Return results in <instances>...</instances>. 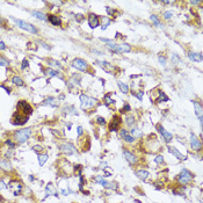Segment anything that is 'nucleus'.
Masks as SVG:
<instances>
[{
	"instance_id": "1",
	"label": "nucleus",
	"mask_w": 203,
	"mask_h": 203,
	"mask_svg": "<svg viewBox=\"0 0 203 203\" xmlns=\"http://www.w3.org/2000/svg\"><path fill=\"white\" fill-rule=\"evenodd\" d=\"M32 136V129L30 128H26V129H21L14 132L13 138L15 139L16 143L19 144H23L24 142H27Z\"/></svg>"
},
{
	"instance_id": "2",
	"label": "nucleus",
	"mask_w": 203,
	"mask_h": 203,
	"mask_svg": "<svg viewBox=\"0 0 203 203\" xmlns=\"http://www.w3.org/2000/svg\"><path fill=\"white\" fill-rule=\"evenodd\" d=\"M11 19H12L21 29H23V30H26V32H28V33H32V34H37L38 30H37V28H36L34 24L28 23V22L22 21V20H19V19L13 18V16H11Z\"/></svg>"
},
{
	"instance_id": "3",
	"label": "nucleus",
	"mask_w": 203,
	"mask_h": 203,
	"mask_svg": "<svg viewBox=\"0 0 203 203\" xmlns=\"http://www.w3.org/2000/svg\"><path fill=\"white\" fill-rule=\"evenodd\" d=\"M194 179V174L192 172H189L188 169H182L179 174V177H178V182L182 186H186L188 183H190Z\"/></svg>"
},
{
	"instance_id": "4",
	"label": "nucleus",
	"mask_w": 203,
	"mask_h": 203,
	"mask_svg": "<svg viewBox=\"0 0 203 203\" xmlns=\"http://www.w3.org/2000/svg\"><path fill=\"white\" fill-rule=\"evenodd\" d=\"M28 119H29V116H27V115H23L22 113H20V111H15L14 114H13V116H12V124H14V125H24L27 122H28Z\"/></svg>"
},
{
	"instance_id": "5",
	"label": "nucleus",
	"mask_w": 203,
	"mask_h": 203,
	"mask_svg": "<svg viewBox=\"0 0 203 203\" xmlns=\"http://www.w3.org/2000/svg\"><path fill=\"white\" fill-rule=\"evenodd\" d=\"M16 108H18V111H20V113H22L23 115H27V116L32 115V113H33V107L24 100H20L16 105Z\"/></svg>"
},
{
	"instance_id": "6",
	"label": "nucleus",
	"mask_w": 203,
	"mask_h": 203,
	"mask_svg": "<svg viewBox=\"0 0 203 203\" xmlns=\"http://www.w3.org/2000/svg\"><path fill=\"white\" fill-rule=\"evenodd\" d=\"M72 66L74 69L81 71V72H87V71H88V69H90L87 62L84 61V59H81V58H74V59L72 61Z\"/></svg>"
},
{
	"instance_id": "7",
	"label": "nucleus",
	"mask_w": 203,
	"mask_h": 203,
	"mask_svg": "<svg viewBox=\"0 0 203 203\" xmlns=\"http://www.w3.org/2000/svg\"><path fill=\"white\" fill-rule=\"evenodd\" d=\"M80 102H81V108L85 109V108H90V107L95 106L98 103V100L87 96L86 94H80Z\"/></svg>"
},
{
	"instance_id": "8",
	"label": "nucleus",
	"mask_w": 203,
	"mask_h": 203,
	"mask_svg": "<svg viewBox=\"0 0 203 203\" xmlns=\"http://www.w3.org/2000/svg\"><path fill=\"white\" fill-rule=\"evenodd\" d=\"M7 188H8L15 196H18V195L21 194V192H22V189H23V186H22V183H21L20 181H18V180H12V181H9V183L7 185Z\"/></svg>"
},
{
	"instance_id": "9",
	"label": "nucleus",
	"mask_w": 203,
	"mask_h": 203,
	"mask_svg": "<svg viewBox=\"0 0 203 203\" xmlns=\"http://www.w3.org/2000/svg\"><path fill=\"white\" fill-rule=\"evenodd\" d=\"M95 182L96 183H99V185H101L102 187H105V188H109V189H116L117 188V185H116L115 182H108L107 180H105L103 178H102V175H96L95 177Z\"/></svg>"
},
{
	"instance_id": "10",
	"label": "nucleus",
	"mask_w": 203,
	"mask_h": 203,
	"mask_svg": "<svg viewBox=\"0 0 203 203\" xmlns=\"http://www.w3.org/2000/svg\"><path fill=\"white\" fill-rule=\"evenodd\" d=\"M122 123V119H121V116L120 115H115L110 124H109V130L110 131H117L120 129V125Z\"/></svg>"
},
{
	"instance_id": "11",
	"label": "nucleus",
	"mask_w": 203,
	"mask_h": 203,
	"mask_svg": "<svg viewBox=\"0 0 203 203\" xmlns=\"http://www.w3.org/2000/svg\"><path fill=\"white\" fill-rule=\"evenodd\" d=\"M190 146H192V149L193 150H195V151H201V149H202V143H201V140L196 137V135L195 134H190Z\"/></svg>"
},
{
	"instance_id": "12",
	"label": "nucleus",
	"mask_w": 203,
	"mask_h": 203,
	"mask_svg": "<svg viewBox=\"0 0 203 203\" xmlns=\"http://www.w3.org/2000/svg\"><path fill=\"white\" fill-rule=\"evenodd\" d=\"M61 151L66 156H71L76 152V149L71 143H64V144L61 145Z\"/></svg>"
},
{
	"instance_id": "13",
	"label": "nucleus",
	"mask_w": 203,
	"mask_h": 203,
	"mask_svg": "<svg viewBox=\"0 0 203 203\" xmlns=\"http://www.w3.org/2000/svg\"><path fill=\"white\" fill-rule=\"evenodd\" d=\"M120 137L125 142V143H129V144H131V143H134L135 142V138L130 135V132L128 131V130H125V129H121L120 130Z\"/></svg>"
},
{
	"instance_id": "14",
	"label": "nucleus",
	"mask_w": 203,
	"mask_h": 203,
	"mask_svg": "<svg viewBox=\"0 0 203 203\" xmlns=\"http://www.w3.org/2000/svg\"><path fill=\"white\" fill-rule=\"evenodd\" d=\"M157 130L160 132V135L164 137V139H165V142L166 143H169L171 140H172V138H173V136L168 132V131H166L165 129H164V127L163 125H160V124H157Z\"/></svg>"
},
{
	"instance_id": "15",
	"label": "nucleus",
	"mask_w": 203,
	"mask_h": 203,
	"mask_svg": "<svg viewBox=\"0 0 203 203\" xmlns=\"http://www.w3.org/2000/svg\"><path fill=\"white\" fill-rule=\"evenodd\" d=\"M123 154H124V157H125V159H127V161H128L129 164L135 165V164L138 163V158H137L132 152H130V151H128V150H124V151H123Z\"/></svg>"
},
{
	"instance_id": "16",
	"label": "nucleus",
	"mask_w": 203,
	"mask_h": 203,
	"mask_svg": "<svg viewBox=\"0 0 203 203\" xmlns=\"http://www.w3.org/2000/svg\"><path fill=\"white\" fill-rule=\"evenodd\" d=\"M88 24H90V27H91L92 29L99 27V24H100L99 18H98L95 14H90V15H88Z\"/></svg>"
},
{
	"instance_id": "17",
	"label": "nucleus",
	"mask_w": 203,
	"mask_h": 203,
	"mask_svg": "<svg viewBox=\"0 0 203 203\" xmlns=\"http://www.w3.org/2000/svg\"><path fill=\"white\" fill-rule=\"evenodd\" d=\"M47 18H48L49 22H50L52 26H56V27H58V26H62V19H61L59 16L53 15V14H49Z\"/></svg>"
},
{
	"instance_id": "18",
	"label": "nucleus",
	"mask_w": 203,
	"mask_h": 203,
	"mask_svg": "<svg viewBox=\"0 0 203 203\" xmlns=\"http://www.w3.org/2000/svg\"><path fill=\"white\" fill-rule=\"evenodd\" d=\"M193 105H194V108H195V114L198 116V120H200V124L202 125V122H203V117H202V106L197 102V101H193Z\"/></svg>"
},
{
	"instance_id": "19",
	"label": "nucleus",
	"mask_w": 203,
	"mask_h": 203,
	"mask_svg": "<svg viewBox=\"0 0 203 203\" xmlns=\"http://www.w3.org/2000/svg\"><path fill=\"white\" fill-rule=\"evenodd\" d=\"M131 47L129 44L122 43V44H117V49H116V53H124V52H130Z\"/></svg>"
},
{
	"instance_id": "20",
	"label": "nucleus",
	"mask_w": 203,
	"mask_h": 203,
	"mask_svg": "<svg viewBox=\"0 0 203 203\" xmlns=\"http://www.w3.org/2000/svg\"><path fill=\"white\" fill-rule=\"evenodd\" d=\"M43 105L45 106H50V107H58V105H59V102H58V100L56 98H52V96H49L44 100Z\"/></svg>"
},
{
	"instance_id": "21",
	"label": "nucleus",
	"mask_w": 203,
	"mask_h": 203,
	"mask_svg": "<svg viewBox=\"0 0 203 203\" xmlns=\"http://www.w3.org/2000/svg\"><path fill=\"white\" fill-rule=\"evenodd\" d=\"M168 151L174 156V157H177L179 160H186V157L183 154H181L175 148H173V146H168Z\"/></svg>"
},
{
	"instance_id": "22",
	"label": "nucleus",
	"mask_w": 203,
	"mask_h": 203,
	"mask_svg": "<svg viewBox=\"0 0 203 203\" xmlns=\"http://www.w3.org/2000/svg\"><path fill=\"white\" fill-rule=\"evenodd\" d=\"M136 175H137L140 180H146V179L149 178V175H150V173H149L148 171H145V169H139V171L136 172Z\"/></svg>"
},
{
	"instance_id": "23",
	"label": "nucleus",
	"mask_w": 203,
	"mask_h": 203,
	"mask_svg": "<svg viewBox=\"0 0 203 203\" xmlns=\"http://www.w3.org/2000/svg\"><path fill=\"white\" fill-rule=\"evenodd\" d=\"M45 193H47V196L49 195H53V196H57V192H56V188L52 183H48L47 187H45Z\"/></svg>"
},
{
	"instance_id": "24",
	"label": "nucleus",
	"mask_w": 203,
	"mask_h": 203,
	"mask_svg": "<svg viewBox=\"0 0 203 203\" xmlns=\"http://www.w3.org/2000/svg\"><path fill=\"white\" fill-rule=\"evenodd\" d=\"M188 58L193 62H201L202 61V53H195V52H188Z\"/></svg>"
},
{
	"instance_id": "25",
	"label": "nucleus",
	"mask_w": 203,
	"mask_h": 203,
	"mask_svg": "<svg viewBox=\"0 0 203 203\" xmlns=\"http://www.w3.org/2000/svg\"><path fill=\"white\" fill-rule=\"evenodd\" d=\"M0 168H3L5 171H7V172L13 169V167H12V165H11V163L8 160H0Z\"/></svg>"
},
{
	"instance_id": "26",
	"label": "nucleus",
	"mask_w": 203,
	"mask_h": 203,
	"mask_svg": "<svg viewBox=\"0 0 203 203\" xmlns=\"http://www.w3.org/2000/svg\"><path fill=\"white\" fill-rule=\"evenodd\" d=\"M99 64H100V66L106 71V72H111V70H113V65L111 64H109L108 62H105V61H100V62H98Z\"/></svg>"
},
{
	"instance_id": "27",
	"label": "nucleus",
	"mask_w": 203,
	"mask_h": 203,
	"mask_svg": "<svg viewBox=\"0 0 203 203\" xmlns=\"http://www.w3.org/2000/svg\"><path fill=\"white\" fill-rule=\"evenodd\" d=\"M169 99L168 96L163 92V91H158V98H157V102H167Z\"/></svg>"
},
{
	"instance_id": "28",
	"label": "nucleus",
	"mask_w": 203,
	"mask_h": 203,
	"mask_svg": "<svg viewBox=\"0 0 203 203\" xmlns=\"http://www.w3.org/2000/svg\"><path fill=\"white\" fill-rule=\"evenodd\" d=\"M32 15H33L34 18L38 19V20H42V21H47V19H48L45 14H43V13H41V12H37V11H33V12H32Z\"/></svg>"
},
{
	"instance_id": "29",
	"label": "nucleus",
	"mask_w": 203,
	"mask_h": 203,
	"mask_svg": "<svg viewBox=\"0 0 203 203\" xmlns=\"http://www.w3.org/2000/svg\"><path fill=\"white\" fill-rule=\"evenodd\" d=\"M130 135H131L134 138H140V137H142V131H140L138 128H131Z\"/></svg>"
},
{
	"instance_id": "30",
	"label": "nucleus",
	"mask_w": 203,
	"mask_h": 203,
	"mask_svg": "<svg viewBox=\"0 0 203 203\" xmlns=\"http://www.w3.org/2000/svg\"><path fill=\"white\" fill-rule=\"evenodd\" d=\"M117 85H119V88L121 90V92H122V93H124V94H128V93H129V87H128L124 82L119 81V82H117Z\"/></svg>"
},
{
	"instance_id": "31",
	"label": "nucleus",
	"mask_w": 203,
	"mask_h": 203,
	"mask_svg": "<svg viewBox=\"0 0 203 203\" xmlns=\"http://www.w3.org/2000/svg\"><path fill=\"white\" fill-rule=\"evenodd\" d=\"M48 158H49V156H48L47 153H43V154H38V164H40V166H43V165L47 163Z\"/></svg>"
},
{
	"instance_id": "32",
	"label": "nucleus",
	"mask_w": 203,
	"mask_h": 203,
	"mask_svg": "<svg viewBox=\"0 0 203 203\" xmlns=\"http://www.w3.org/2000/svg\"><path fill=\"white\" fill-rule=\"evenodd\" d=\"M12 82H13L14 85H16V86H23V85H24L23 80H22L20 77H18V76H14V77L12 78Z\"/></svg>"
},
{
	"instance_id": "33",
	"label": "nucleus",
	"mask_w": 203,
	"mask_h": 203,
	"mask_svg": "<svg viewBox=\"0 0 203 203\" xmlns=\"http://www.w3.org/2000/svg\"><path fill=\"white\" fill-rule=\"evenodd\" d=\"M45 76H48L49 78L56 77V76H58V72H57L56 70H52V69H47V70H45Z\"/></svg>"
},
{
	"instance_id": "34",
	"label": "nucleus",
	"mask_w": 203,
	"mask_h": 203,
	"mask_svg": "<svg viewBox=\"0 0 203 203\" xmlns=\"http://www.w3.org/2000/svg\"><path fill=\"white\" fill-rule=\"evenodd\" d=\"M172 63H173V65H178V64H180V63H181L180 57H179L178 55H175V53H173V55H172Z\"/></svg>"
},
{
	"instance_id": "35",
	"label": "nucleus",
	"mask_w": 203,
	"mask_h": 203,
	"mask_svg": "<svg viewBox=\"0 0 203 203\" xmlns=\"http://www.w3.org/2000/svg\"><path fill=\"white\" fill-rule=\"evenodd\" d=\"M101 21L103 22V24H102V27H101V28L105 30V29H106V28L109 26V23H110V19H109V18H107V16H102V18H101Z\"/></svg>"
},
{
	"instance_id": "36",
	"label": "nucleus",
	"mask_w": 203,
	"mask_h": 203,
	"mask_svg": "<svg viewBox=\"0 0 203 203\" xmlns=\"http://www.w3.org/2000/svg\"><path fill=\"white\" fill-rule=\"evenodd\" d=\"M150 20L153 22V24H154L156 27H160V26H161V24H160V21H159V19H158V16H156L154 14L150 15Z\"/></svg>"
},
{
	"instance_id": "37",
	"label": "nucleus",
	"mask_w": 203,
	"mask_h": 203,
	"mask_svg": "<svg viewBox=\"0 0 203 203\" xmlns=\"http://www.w3.org/2000/svg\"><path fill=\"white\" fill-rule=\"evenodd\" d=\"M135 117L134 116H128V117L125 119V123H127V125L128 127H132L134 124H135Z\"/></svg>"
},
{
	"instance_id": "38",
	"label": "nucleus",
	"mask_w": 203,
	"mask_h": 203,
	"mask_svg": "<svg viewBox=\"0 0 203 203\" xmlns=\"http://www.w3.org/2000/svg\"><path fill=\"white\" fill-rule=\"evenodd\" d=\"M8 65H9V61L4 56H0V66H8Z\"/></svg>"
},
{
	"instance_id": "39",
	"label": "nucleus",
	"mask_w": 203,
	"mask_h": 203,
	"mask_svg": "<svg viewBox=\"0 0 203 203\" xmlns=\"http://www.w3.org/2000/svg\"><path fill=\"white\" fill-rule=\"evenodd\" d=\"M48 63H49V65H51V66H56V67H58V69H62V65L59 64V62H56V61H53V59H48Z\"/></svg>"
},
{
	"instance_id": "40",
	"label": "nucleus",
	"mask_w": 203,
	"mask_h": 203,
	"mask_svg": "<svg viewBox=\"0 0 203 203\" xmlns=\"http://www.w3.org/2000/svg\"><path fill=\"white\" fill-rule=\"evenodd\" d=\"M158 61L160 62V64H161V65H164V66L166 65V62H167V59H166V57H165V56H163V55H159V56H158Z\"/></svg>"
},
{
	"instance_id": "41",
	"label": "nucleus",
	"mask_w": 203,
	"mask_h": 203,
	"mask_svg": "<svg viewBox=\"0 0 203 203\" xmlns=\"http://www.w3.org/2000/svg\"><path fill=\"white\" fill-rule=\"evenodd\" d=\"M6 144L9 146V149H12V150L15 148V143H14L13 140H11V139H7V140H6Z\"/></svg>"
},
{
	"instance_id": "42",
	"label": "nucleus",
	"mask_w": 203,
	"mask_h": 203,
	"mask_svg": "<svg viewBox=\"0 0 203 203\" xmlns=\"http://www.w3.org/2000/svg\"><path fill=\"white\" fill-rule=\"evenodd\" d=\"M111 102H113V100L110 99V94H107V95L105 96V103L108 106V105H110Z\"/></svg>"
},
{
	"instance_id": "43",
	"label": "nucleus",
	"mask_w": 203,
	"mask_h": 203,
	"mask_svg": "<svg viewBox=\"0 0 203 203\" xmlns=\"http://www.w3.org/2000/svg\"><path fill=\"white\" fill-rule=\"evenodd\" d=\"M154 161L157 163V164H163L164 163V158H163V156H157L156 158H154Z\"/></svg>"
},
{
	"instance_id": "44",
	"label": "nucleus",
	"mask_w": 203,
	"mask_h": 203,
	"mask_svg": "<svg viewBox=\"0 0 203 203\" xmlns=\"http://www.w3.org/2000/svg\"><path fill=\"white\" fill-rule=\"evenodd\" d=\"M172 15H173V12H171V11H167V12H165L164 13V19H171L172 18Z\"/></svg>"
},
{
	"instance_id": "45",
	"label": "nucleus",
	"mask_w": 203,
	"mask_h": 203,
	"mask_svg": "<svg viewBox=\"0 0 203 203\" xmlns=\"http://www.w3.org/2000/svg\"><path fill=\"white\" fill-rule=\"evenodd\" d=\"M96 122H98L100 125H103V124H106V120H105L103 117H101V116H99V117L96 119Z\"/></svg>"
},
{
	"instance_id": "46",
	"label": "nucleus",
	"mask_w": 203,
	"mask_h": 203,
	"mask_svg": "<svg viewBox=\"0 0 203 203\" xmlns=\"http://www.w3.org/2000/svg\"><path fill=\"white\" fill-rule=\"evenodd\" d=\"M143 94H144L143 92H139V93H134V95H135V96H136L139 101H142V100H143Z\"/></svg>"
},
{
	"instance_id": "47",
	"label": "nucleus",
	"mask_w": 203,
	"mask_h": 203,
	"mask_svg": "<svg viewBox=\"0 0 203 203\" xmlns=\"http://www.w3.org/2000/svg\"><path fill=\"white\" fill-rule=\"evenodd\" d=\"M28 64H29V62H28V59H23V62H22V66H21V69L22 70H24L27 66H28Z\"/></svg>"
},
{
	"instance_id": "48",
	"label": "nucleus",
	"mask_w": 203,
	"mask_h": 203,
	"mask_svg": "<svg viewBox=\"0 0 203 203\" xmlns=\"http://www.w3.org/2000/svg\"><path fill=\"white\" fill-rule=\"evenodd\" d=\"M7 186L5 185V182H4V180L3 179H0V190H3V189H5Z\"/></svg>"
},
{
	"instance_id": "49",
	"label": "nucleus",
	"mask_w": 203,
	"mask_h": 203,
	"mask_svg": "<svg viewBox=\"0 0 203 203\" xmlns=\"http://www.w3.org/2000/svg\"><path fill=\"white\" fill-rule=\"evenodd\" d=\"M106 9H107V13H108L109 15H114V14H115V11L111 9L110 7H106Z\"/></svg>"
},
{
	"instance_id": "50",
	"label": "nucleus",
	"mask_w": 203,
	"mask_h": 203,
	"mask_svg": "<svg viewBox=\"0 0 203 203\" xmlns=\"http://www.w3.org/2000/svg\"><path fill=\"white\" fill-rule=\"evenodd\" d=\"M130 109H131V108H130V105H128V103H127V105H124V107L122 108V111H124V113H125V111H129Z\"/></svg>"
},
{
	"instance_id": "51",
	"label": "nucleus",
	"mask_w": 203,
	"mask_h": 203,
	"mask_svg": "<svg viewBox=\"0 0 203 203\" xmlns=\"http://www.w3.org/2000/svg\"><path fill=\"white\" fill-rule=\"evenodd\" d=\"M77 131H78V136H81V135H82V132H84L82 127H78V128H77Z\"/></svg>"
},
{
	"instance_id": "52",
	"label": "nucleus",
	"mask_w": 203,
	"mask_h": 203,
	"mask_svg": "<svg viewBox=\"0 0 203 203\" xmlns=\"http://www.w3.org/2000/svg\"><path fill=\"white\" fill-rule=\"evenodd\" d=\"M34 150L40 152V151H42V150H43V148L41 146V145H35V146H34Z\"/></svg>"
},
{
	"instance_id": "53",
	"label": "nucleus",
	"mask_w": 203,
	"mask_h": 203,
	"mask_svg": "<svg viewBox=\"0 0 203 203\" xmlns=\"http://www.w3.org/2000/svg\"><path fill=\"white\" fill-rule=\"evenodd\" d=\"M5 49H6V45H5V43L0 41V50L3 51V50H5Z\"/></svg>"
},
{
	"instance_id": "54",
	"label": "nucleus",
	"mask_w": 203,
	"mask_h": 203,
	"mask_svg": "<svg viewBox=\"0 0 203 203\" xmlns=\"http://www.w3.org/2000/svg\"><path fill=\"white\" fill-rule=\"evenodd\" d=\"M76 16H77V20H78V21H80V20H81V18H82V15H80V14H77Z\"/></svg>"
},
{
	"instance_id": "55",
	"label": "nucleus",
	"mask_w": 203,
	"mask_h": 203,
	"mask_svg": "<svg viewBox=\"0 0 203 203\" xmlns=\"http://www.w3.org/2000/svg\"><path fill=\"white\" fill-rule=\"evenodd\" d=\"M192 4H193V5H200L201 1H192Z\"/></svg>"
},
{
	"instance_id": "56",
	"label": "nucleus",
	"mask_w": 203,
	"mask_h": 203,
	"mask_svg": "<svg viewBox=\"0 0 203 203\" xmlns=\"http://www.w3.org/2000/svg\"><path fill=\"white\" fill-rule=\"evenodd\" d=\"M29 180L33 181V180H34V177H33V175H30V177H29Z\"/></svg>"
},
{
	"instance_id": "57",
	"label": "nucleus",
	"mask_w": 203,
	"mask_h": 203,
	"mask_svg": "<svg viewBox=\"0 0 203 203\" xmlns=\"http://www.w3.org/2000/svg\"><path fill=\"white\" fill-rule=\"evenodd\" d=\"M0 23H1V20H0Z\"/></svg>"
}]
</instances>
